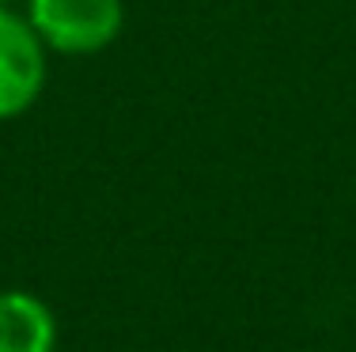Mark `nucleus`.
I'll return each mask as SVG.
<instances>
[{
    "instance_id": "obj_3",
    "label": "nucleus",
    "mask_w": 356,
    "mask_h": 352,
    "mask_svg": "<svg viewBox=\"0 0 356 352\" xmlns=\"http://www.w3.org/2000/svg\"><path fill=\"white\" fill-rule=\"evenodd\" d=\"M0 352H57V318L35 292H0Z\"/></svg>"
},
{
    "instance_id": "obj_1",
    "label": "nucleus",
    "mask_w": 356,
    "mask_h": 352,
    "mask_svg": "<svg viewBox=\"0 0 356 352\" xmlns=\"http://www.w3.org/2000/svg\"><path fill=\"white\" fill-rule=\"evenodd\" d=\"M27 19L42 46L69 57L99 53L125 27L122 0H27Z\"/></svg>"
},
{
    "instance_id": "obj_4",
    "label": "nucleus",
    "mask_w": 356,
    "mask_h": 352,
    "mask_svg": "<svg viewBox=\"0 0 356 352\" xmlns=\"http://www.w3.org/2000/svg\"><path fill=\"white\" fill-rule=\"evenodd\" d=\"M15 4H19V0H0V8H15Z\"/></svg>"
},
{
    "instance_id": "obj_2",
    "label": "nucleus",
    "mask_w": 356,
    "mask_h": 352,
    "mask_svg": "<svg viewBox=\"0 0 356 352\" xmlns=\"http://www.w3.org/2000/svg\"><path fill=\"white\" fill-rule=\"evenodd\" d=\"M46 83V46L31 19L0 8V121L27 114Z\"/></svg>"
}]
</instances>
